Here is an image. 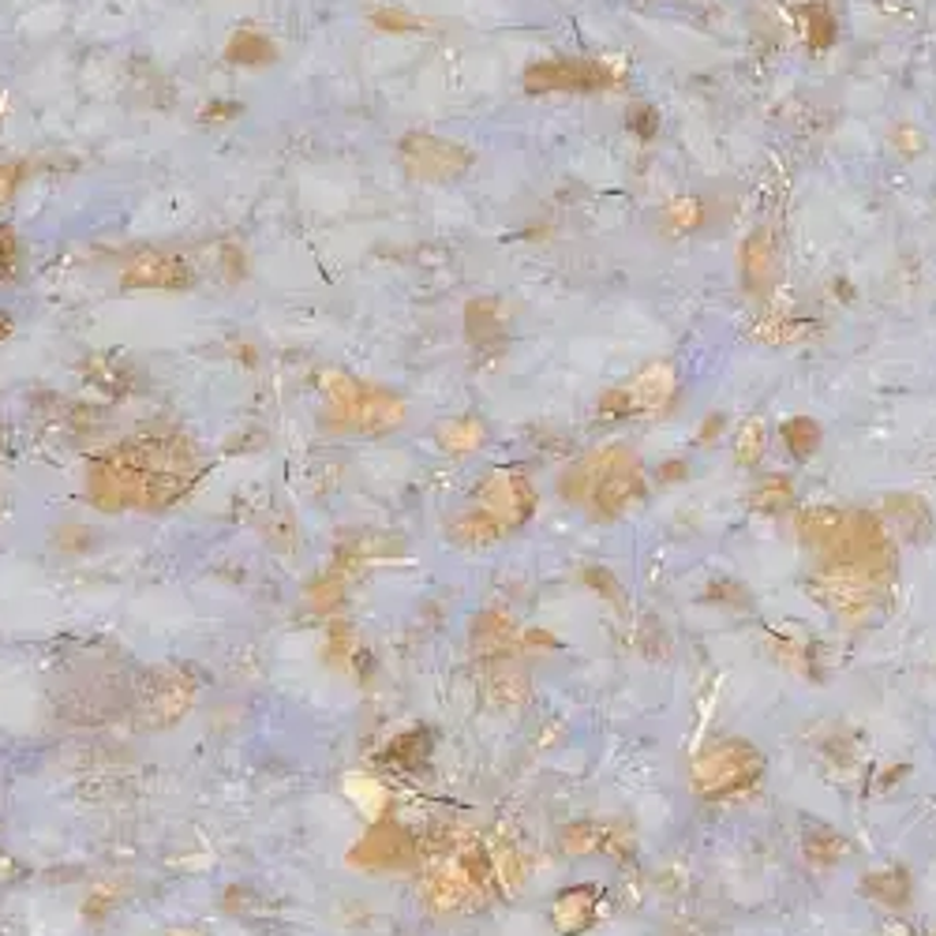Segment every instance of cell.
I'll list each match as a JSON object with an SVG mask.
<instances>
[{
	"label": "cell",
	"instance_id": "cell-1",
	"mask_svg": "<svg viewBox=\"0 0 936 936\" xmlns=\"http://www.w3.org/2000/svg\"><path fill=\"white\" fill-rule=\"evenodd\" d=\"M135 270H147V274H132L128 282H150V285H188V266L184 263H176V259H162V255H154V259H142L139 266Z\"/></svg>",
	"mask_w": 936,
	"mask_h": 936
},
{
	"label": "cell",
	"instance_id": "cell-2",
	"mask_svg": "<svg viewBox=\"0 0 936 936\" xmlns=\"http://www.w3.org/2000/svg\"><path fill=\"white\" fill-rule=\"evenodd\" d=\"M229 57L236 64H263L274 57V49H270L263 38H255V34H240V38L233 41Z\"/></svg>",
	"mask_w": 936,
	"mask_h": 936
},
{
	"label": "cell",
	"instance_id": "cell-3",
	"mask_svg": "<svg viewBox=\"0 0 936 936\" xmlns=\"http://www.w3.org/2000/svg\"><path fill=\"white\" fill-rule=\"evenodd\" d=\"M12 259H15V236L8 225H0V270L12 266Z\"/></svg>",
	"mask_w": 936,
	"mask_h": 936
}]
</instances>
